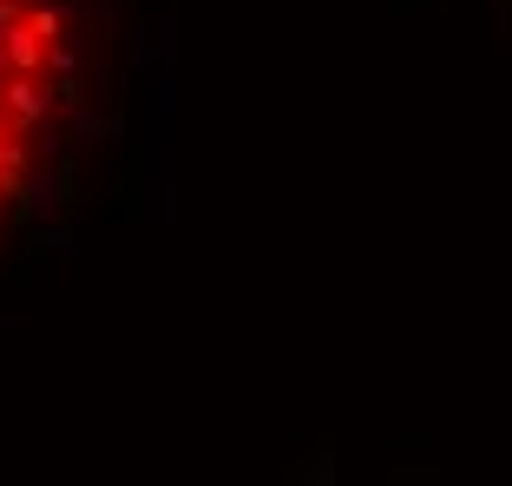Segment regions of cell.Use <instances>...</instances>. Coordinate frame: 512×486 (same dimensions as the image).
Instances as JSON below:
<instances>
[{"label": "cell", "mask_w": 512, "mask_h": 486, "mask_svg": "<svg viewBox=\"0 0 512 486\" xmlns=\"http://www.w3.org/2000/svg\"><path fill=\"white\" fill-rule=\"evenodd\" d=\"M79 106V0H0V237L20 230Z\"/></svg>", "instance_id": "1"}]
</instances>
